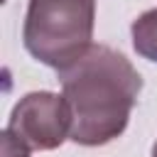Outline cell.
Masks as SVG:
<instances>
[{
    "label": "cell",
    "mask_w": 157,
    "mask_h": 157,
    "mask_svg": "<svg viewBox=\"0 0 157 157\" xmlns=\"http://www.w3.org/2000/svg\"><path fill=\"white\" fill-rule=\"evenodd\" d=\"M74 115L64 96L37 91L20 98L12 108L7 130L20 137L29 150H54L71 137Z\"/></svg>",
    "instance_id": "3957f363"
},
{
    "label": "cell",
    "mask_w": 157,
    "mask_h": 157,
    "mask_svg": "<svg viewBox=\"0 0 157 157\" xmlns=\"http://www.w3.org/2000/svg\"><path fill=\"white\" fill-rule=\"evenodd\" d=\"M93 20L96 0H29L22 27L25 49L59 71L91 47Z\"/></svg>",
    "instance_id": "7a4b0ae2"
},
{
    "label": "cell",
    "mask_w": 157,
    "mask_h": 157,
    "mask_svg": "<svg viewBox=\"0 0 157 157\" xmlns=\"http://www.w3.org/2000/svg\"><path fill=\"white\" fill-rule=\"evenodd\" d=\"M152 157H157V142L152 145Z\"/></svg>",
    "instance_id": "8992f818"
},
{
    "label": "cell",
    "mask_w": 157,
    "mask_h": 157,
    "mask_svg": "<svg viewBox=\"0 0 157 157\" xmlns=\"http://www.w3.org/2000/svg\"><path fill=\"white\" fill-rule=\"evenodd\" d=\"M2 157H29V147L20 137H15L7 128L2 132Z\"/></svg>",
    "instance_id": "5b68a950"
},
{
    "label": "cell",
    "mask_w": 157,
    "mask_h": 157,
    "mask_svg": "<svg viewBox=\"0 0 157 157\" xmlns=\"http://www.w3.org/2000/svg\"><path fill=\"white\" fill-rule=\"evenodd\" d=\"M56 74L61 81V96L74 115V142L96 147L115 140L125 130L142 78L120 52L91 44L78 59Z\"/></svg>",
    "instance_id": "6da1fadb"
},
{
    "label": "cell",
    "mask_w": 157,
    "mask_h": 157,
    "mask_svg": "<svg viewBox=\"0 0 157 157\" xmlns=\"http://www.w3.org/2000/svg\"><path fill=\"white\" fill-rule=\"evenodd\" d=\"M132 47L140 56L150 59V61H157V7L155 10H147L142 12L132 27Z\"/></svg>",
    "instance_id": "277c9868"
}]
</instances>
